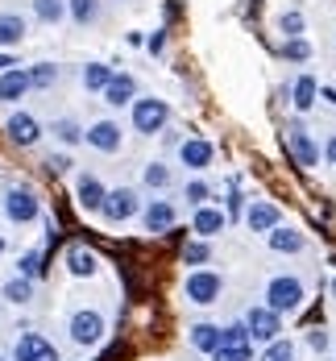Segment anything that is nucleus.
I'll use <instances>...</instances> for the list:
<instances>
[{
    "label": "nucleus",
    "instance_id": "nucleus-26",
    "mask_svg": "<svg viewBox=\"0 0 336 361\" xmlns=\"http://www.w3.org/2000/svg\"><path fill=\"white\" fill-rule=\"evenodd\" d=\"M25 75H30V92H46V87H54V83H58V67H54V63H34V67H25Z\"/></svg>",
    "mask_w": 336,
    "mask_h": 361
},
{
    "label": "nucleus",
    "instance_id": "nucleus-15",
    "mask_svg": "<svg viewBox=\"0 0 336 361\" xmlns=\"http://www.w3.org/2000/svg\"><path fill=\"white\" fill-rule=\"evenodd\" d=\"M274 224H282V212H278L274 204H266V200L245 204V228H249V233H270Z\"/></svg>",
    "mask_w": 336,
    "mask_h": 361
},
{
    "label": "nucleus",
    "instance_id": "nucleus-2",
    "mask_svg": "<svg viewBox=\"0 0 336 361\" xmlns=\"http://www.w3.org/2000/svg\"><path fill=\"white\" fill-rule=\"evenodd\" d=\"M129 112H133V129H137L142 137H154V133H162V129L170 125V104H166L162 96H137V100L129 104Z\"/></svg>",
    "mask_w": 336,
    "mask_h": 361
},
{
    "label": "nucleus",
    "instance_id": "nucleus-22",
    "mask_svg": "<svg viewBox=\"0 0 336 361\" xmlns=\"http://www.w3.org/2000/svg\"><path fill=\"white\" fill-rule=\"evenodd\" d=\"M316 100H320V83H316V75H299L295 83H291V104L299 112L316 109Z\"/></svg>",
    "mask_w": 336,
    "mask_h": 361
},
{
    "label": "nucleus",
    "instance_id": "nucleus-6",
    "mask_svg": "<svg viewBox=\"0 0 336 361\" xmlns=\"http://www.w3.org/2000/svg\"><path fill=\"white\" fill-rule=\"evenodd\" d=\"M67 332H71V341L79 349H92V345L104 341V316L96 307H79L71 316V324H67Z\"/></svg>",
    "mask_w": 336,
    "mask_h": 361
},
{
    "label": "nucleus",
    "instance_id": "nucleus-29",
    "mask_svg": "<svg viewBox=\"0 0 336 361\" xmlns=\"http://www.w3.org/2000/svg\"><path fill=\"white\" fill-rule=\"evenodd\" d=\"M79 79H83V87H87V92H104V83L112 79V67H108V63H87V67L79 71Z\"/></svg>",
    "mask_w": 336,
    "mask_h": 361
},
{
    "label": "nucleus",
    "instance_id": "nucleus-17",
    "mask_svg": "<svg viewBox=\"0 0 336 361\" xmlns=\"http://www.w3.org/2000/svg\"><path fill=\"white\" fill-rule=\"evenodd\" d=\"M104 191H108V187L96 179V175H79V179H75V200H79V208H83V212H100Z\"/></svg>",
    "mask_w": 336,
    "mask_h": 361
},
{
    "label": "nucleus",
    "instance_id": "nucleus-31",
    "mask_svg": "<svg viewBox=\"0 0 336 361\" xmlns=\"http://www.w3.org/2000/svg\"><path fill=\"white\" fill-rule=\"evenodd\" d=\"M142 183H146L149 191H166V187L175 183V175H170V166H166V162H149L146 171H142Z\"/></svg>",
    "mask_w": 336,
    "mask_h": 361
},
{
    "label": "nucleus",
    "instance_id": "nucleus-19",
    "mask_svg": "<svg viewBox=\"0 0 336 361\" xmlns=\"http://www.w3.org/2000/svg\"><path fill=\"white\" fill-rule=\"evenodd\" d=\"M30 34V21L21 17V13H0V50H13V46H21Z\"/></svg>",
    "mask_w": 336,
    "mask_h": 361
},
{
    "label": "nucleus",
    "instance_id": "nucleus-34",
    "mask_svg": "<svg viewBox=\"0 0 336 361\" xmlns=\"http://www.w3.org/2000/svg\"><path fill=\"white\" fill-rule=\"evenodd\" d=\"M282 59H287V63H307V59H311L307 37H287V42H282Z\"/></svg>",
    "mask_w": 336,
    "mask_h": 361
},
{
    "label": "nucleus",
    "instance_id": "nucleus-11",
    "mask_svg": "<svg viewBox=\"0 0 336 361\" xmlns=\"http://www.w3.org/2000/svg\"><path fill=\"white\" fill-rule=\"evenodd\" d=\"M83 142L92 145V149H100V154H116L120 142H125V133H120L116 121H92V125L83 129Z\"/></svg>",
    "mask_w": 336,
    "mask_h": 361
},
{
    "label": "nucleus",
    "instance_id": "nucleus-20",
    "mask_svg": "<svg viewBox=\"0 0 336 361\" xmlns=\"http://www.w3.org/2000/svg\"><path fill=\"white\" fill-rule=\"evenodd\" d=\"M266 241H270L274 253H303V245H307V237H303L299 228H287V224H274V228L266 233Z\"/></svg>",
    "mask_w": 336,
    "mask_h": 361
},
{
    "label": "nucleus",
    "instance_id": "nucleus-3",
    "mask_svg": "<svg viewBox=\"0 0 336 361\" xmlns=\"http://www.w3.org/2000/svg\"><path fill=\"white\" fill-rule=\"evenodd\" d=\"M4 216L13 224H34L42 216V200L34 187H8L4 191Z\"/></svg>",
    "mask_w": 336,
    "mask_h": 361
},
{
    "label": "nucleus",
    "instance_id": "nucleus-10",
    "mask_svg": "<svg viewBox=\"0 0 336 361\" xmlns=\"http://www.w3.org/2000/svg\"><path fill=\"white\" fill-rule=\"evenodd\" d=\"M13 361H58V349L42 332H21L13 345Z\"/></svg>",
    "mask_w": 336,
    "mask_h": 361
},
{
    "label": "nucleus",
    "instance_id": "nucleus-4",
    "mask_svg": "<svg viewBox=\"0 0 336 361\" xmlns=\"http://www.w3.org/2000/svg\"><path fill=\"white\" fill-rule=\"evenodd\" d=\"M137 212H142V200H137L133 187H112V191H104L100 216L108 220V224H125V220H133Z\"/></svg>",
    "mask_w": 336,
    "mask_h": 361
},
{
    "label": "nucleus",
    "instance_id": "nucleus-9",
    "mask_svg": "<svg viewBox=\"0 0 336 361\" xmlns=\"http://www.w3.org/2000/svg\"><path fill=\"white\" fill-rule=\"evenodd\" d=\"M4 133H8V142L21 145V149H34L42 142V125H37V116H30V112H8Z\"/></svg>",
    "mask_w": 336,
    "mask_h": 361
},
{
    "label": "nucleus",
    "instance_id": "nucleus-18",
    "mask_svg": "<svg viewBox=\"0 0 336 361\" xmlns=\"http://www.w3.org/2000/svg\"><path fill=\"white\" fill-rule=\"evenodd\" d=\"M25 96H30V75H25V67L0 71V100H4V104H17V100H25Z\"/></svg>",
    "mask_w": 336,
    "mask_h": 361
},
{
    "label": "nucleus",
    "instance_id": "nucleus-39",
    "mask_svg": "<svg viewBox=\"0 0 336 361\" xmlns=\"http://www.w3.org/2000/svg\"><path fill=\"white\" fill-rule=\"evenodd\" d=\"M307 345H311L316 353H328V349H332V336H328L324 328H311V332H307Z\"/></svg>",
    "mask_w": 336,
    "mask_h": 361
},
{
    "label": "nucleus",
    "instance_id": "nucleus-16",
    "mask_svg": "<svg viewBox=\"0 0 336 361\" xmlns=\"http://www.w3.org/2000/svg\"><path fill=\"white\" fill-rule=\"evenodd\" d=\"M142 224H146V233H170L175 228V204L170 200H149L146 212H142Z\"/></svg>",
    "mask_w": 336,
    "mask_h": 361
},
{
    "label": "nucleus",
    "instance_id": "nucleus-1",
    "mask_svg": "<svg viewBox=\"0 0 336 361\" xmlns=\"http://www.w3.org/2000/svg\"><path fill=\"white\" fill-rule=\"evenodd\" d=\"M303 279L299 274H278V279H270L266 283V307L270 312H278V316H291L303 307Z\"/></svg>",
    "mask_w": 336,
    "mask_h": 361
},
{
    "label": "nucleus",
    "instance_id": "nucleus-7",
    "mask_svg": "<svg viewBox=\"0 0 336 361\" xmlns=\"http://www.w3.org/2000/svg\"><path fill=\"white\" fill-rule=\"evenodd\" d=\"M245 328H249V341L270 345V341H278V336H282V316H278V312H270V307L261 303V307H249V312H245Z\"/></svg>",
    "mask_w": 336,
    "mask_h": 361
},
{
    "label": "nucleus",
    "instance_id": "nucleus-42",
    "mask_svg": "<svg viewBox=\"0 0 336 361\" xmlns=\"http://www.w3.org/2000/svg\"><path fill=\"white\" fill-rule=\"evenodd\" d=\"M149 54H162V50H166V34H149Z\"/></svg>",
    "mask_w": 336,
    "mask_h": 361
},
{
    "label": "nucleus",
    "instance_id": "nucleus-23",
    "mask_svg": "<svg viewBox=\"0 0 336 361\" xmlns=\"http://www.w3.org/2000/svg\"><path fill=\"white\" fill-rule=\"evenodd\" d=\"M0 299H8V303L25 307V303L34 299V279H25V274H13V279L0 287Z\"/></svg>",
    "mask_w": 336,
    "mask_h": 361
},
{
    "label": "nucleus",
    "instance_id": "nucleus-38",
    "mask_svg": "<svg viewBox=\"0 0 336 361\" xmlns=\"http://www.w3.org/2000/svg\"><path fill=\"white\" fill-rule=\"evenodd\" d=\"M208 357H212V361H249V357H254V345H241V349H224V345H220V349H212Z\"/></svg>",
    "mask_w": 336,
    "mask_h": 361
},
{
    "label": "nucleus",
    "instance_id": "nucleus-44",
    "mask_svg": "<svg viewBox=\"0 0 336 361\" xmlns=\"http://www.w3.org/2000/svg\"><path fill=\"white\" fill-rule=\"evenodd\" d=\"M320 100H328V104L336 109V87H320Z\"/></svg>",
    "mask_w": 336,
    "mask_h": 361
},
{
    "label": "nucleus",
    "instance_id": "nucleus-12",
    "mask_svg": "<svg viewBox=\"0 0 336 361\" xmlns=\"http://www.w3.org/2000/svg\"><path fill=\"white\" fill-rule=\"evenodd\" d=\"M100 96H104V104H112V109H125V104H133V100H137V79H133V75H116L112 71V79L108 83H104V92H100Z\"/></svg>",
    "mask_w": 336,
    "mask_h": 361
},
{
    "label": "nucleus",
    "instance_id": "nucleus-35",
    "mask_svg": "<svg viewBox=\"0 0 336 361\" xmlns=\"http://www.w3.org/2000/svg\"><path fill=\"white\" fill-rule=\"evenodd\" d=\"M183 195H187V204H191V208H199V204H208V200H212V187H208L204 179H191L183 187Z\"/></svg>",
    "mask_w": 336,
    "mask_h": 361
},
{
    "label": "nucleus",
    "instance_id": "nucleus-41",
    "mask_svg": "<svg viewBox=\"0 0 336 361\" xmlns=\"http://www.w3.org/2000/svg\"><path fill=\"white\" fill-rule=\"evenodd\" d=\"M224 216H245V195H237V191H232V195H228V212H224Z\"/></svg>",
    "mask_w": 336,
    "mask_h": 361
},
{
    "label": "nucleus",
    "instance_id": "nucleus-14",
    "mask_svg": "<svg viewBox=\"0 0 336 361\" xmlns=\"http://www.w3.org/2000/svg\"><path fill=\"white\" fill-rule=\"evenodd\" d=\"M228 228V216H224L220 208H208V204H199L195 208V216H191V233H199V241H212L216 233Z\"/></svg>",
    "mask_w": 336,
    "mask_h": 361
},
{
    "label": "nucleus",
    "instance_id": "nucleus-13",
    "mask_svg": "<svg viewBox=\"0 0 336 361\" xmlns=\"http://www.w3.org/2000/svg\"><path fill=\"white\" fill-rule=\"evenodd\" d=\"M212 158H216V149H212V142H204V137H187L179 145V162H183L187 171H208Z\"/></svg>",
    "mask_w": 336,
    "mask_h": 361
},
{
    "label": "nucleus",
    "instance_id": "nucleus-47",
    "mask_svg": "<svg viewBox=\"0 0 336 361\" xmlns=\"http://www.w3.org/2000/svg\"><path fill=\"white\" fill-rule=\"evenodd\" d=\"M332 299H336V279H332Z\"/></svg>",
    "mask_w": 336,
    "mask_h": 361
},
{
    "label": "nucleus",
    "instance_id": "nucleus-24",
    "mask_svg": "<svg viewBox=\"0 0 336 361\" xmlns=\"http://www.w3.org/2000/svg\"><path fill=\"white\" fill-rule=\"evenodd\" d=\"M67 17H71L75 25H96L100 21V0H67Z\"/></svg>",
    "mask_w": 336,
    "mask_h": 361
},
{
    "label": "nucleus",
    "instance_id": "nucleus-37",
    "mask_svg": "<svg viewBox=\"0 0 336 361\" xmlns=\"http://www.w3.org/2000/svg\"><path fill=\"white\" fill-rule=\"evenodd\" d=\"M278 30H282L287 37H303V13H299V8L282 13V17H278Z\"/></svg>",
    "mask_w": 336,
    "mask_h": 361
},
{
    "label": "nucleus",
    "instance_id": "nucleus-40",
    "mask_svg": "<svg viewBox=\"0 0 336 361\" xmlns=\"http://www.w3.org/2000/svg\"><path fill=\"white\" fill-rule=\"evenodd\" d=\"M71 166H75L71 154H50V158H46V171H50V175H67Z\"/></svg>",
    "mask_w": 336,
    "mask_h": 361
},
{
    "label": "nucleus",
    "instance_id": "nucleus-33",
    "mask_svg": "<svg viewBox=\"0 0 336 361\" xmlns=\"http://www.w3.org/2000/svg\"><path fill=\"white\" fill-rule=\"evenodd\" d=\"M17 274H25V279H42L46 274V253L42 250H30V253H21V262H17Z\"/></svg>",
    "mask_w": 336,
    "mask_h": 361
},
{
    "label": "nucleus",
    "instance_id": "nucleus-46",
    "mask_svg": "<svg viewBox=\"0 0 336 361\" xmlns=\"http://www.w3.org/2000/svg\"><path fill=\"white\" fill-rule=\"evenodd\" d=\"M4 250H8V245H4V237H0V253H4Z\"/></svg>",
    "mask_w": 336,
    "mask_h": 361
},
{
    "label": "nucleus",
    "instance_id": "nucleus-36",
    "mask_svg": "<svg viewBox=\"0 0 336 361\" xmlns=\"http://www.w3.org/2000/svg\"><path fill=\"white\" fill-rule=\"evenodd\" d=\"M208 257H212L208 241H187V245H183V262H187V266H204Z\"/></svg>",
    "mask_w": 336,
    "mask_h": 361
},
{
    "label": "nucleus",
    "instance_id": "nucleus-25",
    "mask_svg": "<svg viewBox=\"0 0 336 361\" xmlns=\"http://www.w3.org/2000/svg\"><path fill=\"white\" fill-rule=\"evenodd\" d=\"M187 341H191L199 353H212V349L220 345V328L216 324H195V328H187Z\"/></svg>",
    "mask_w": 336,
    "mask_h": 361
},
{
    "label": "nucleus",
    "instance_id": "nucleus-49",
    "mask_svg": "<svg viewBox=\"0 0 336 361\" xmlns=\"http://www.w3.org/2000/svg\"><path fill=\"white\" fill-rule=\"evenodd\" d=\"M332 361H336V357H332Z\"/></svg>",
    "mask_w": 336,
    "mask_h": 361
},
{
    "label": "nucleus",
    "instance_id": "nucleus-48",
    "mask_svg": "<svg viewBox=\"0 0 336 361\" xmlns=\"http://www.w3.org/2000/svg\"><path fill=\"white\" fill-rule=\"evenodd\" d=\"M0 361H4V357H0Z\"/></svg>",
    "mask_w": 336,
    "mask_h": 361
},
{
    "label": "nucleus",
    "instance_id": "nucleus-32",
    "mask_svg": "<svg viewBox=\"0 0 336 361\" xmlns=\"http://www.w3.org/2000/svg\"><path fill=\"white\" fill-rule=\"evenodd\" d=\"M220 345H224V349L254 345V341H249V328H245V320H237V324H224V328H220ZM220 345H216V349H220Z\"/></svg>",
    "mask_w": 336,
    "mask_h": 361
},
{
    "label": "nucleus",
    "instance_id": "nucleus-27",
    "mask_svg": "<svg viewBox=\"0 0 336 361\" xmlns=\"http://www.w3.org/2000/svg\"><path fill=\"white\" fill-rule=\"evenodd\" d=\"M34 17L42 21V25L67 21V0H34Z\"/></svg>",
    "mask_w": 336,
    "mask_h": 361
},
{
    "label": "nucleus",
    "instance_id": "nucleus-43",
    "mask_svg": "<svg viewBox=\"0 0 336 361\" xmlns=\"http://www.w3.org/2000/svg\"><path fill=\"white\" fill-rule=\"evenodd\" d=\"M324 162H328V166L336 171V133L328 137V142H324Z\"/></svg>",
    "mask_w": 336,
    "mask_h": 361
},
{
    "label": "nucleus",
    "instance_id": "nucleus-45",
    "mask_svg": "<svg viewBox=\"0 0 336 361\" xmlns=\"http://www.w3.org/2000/svg\"><path fill=\"white\" fill-rule=\"evenodd\" d=\"M8 67H17V59L13 54H0V71H8Z\"/></svg>",
    "mask_w": 336,
    "mask_h": 361
},
{
    "label": "nucleus",
    "instance_id": "nucleus-21",
    "mask_svg": "<svg viewBox=\"0 0 336 361\" xmlns=\"http://www.w3.org/2000/svg\"><path fill=\"white\" fill-rule=\"evenodd\" d=\"M67 270H71L75 279H92L100 270V257H96V250H87V245H71L67 250Z\"/></svg>",
    "mask_w": 336,
    "mask_h": 361
},
{
    "label": "nucleus",
    "instance_id": "nucleus-8",
    "mask_svg": "<svg viewBox=\"0 0 336 361\" xmlns=\"http://www.w3.org/2000/svg\"><path fill=\"white\" fill-rule=\"evenodd\" d=\"M287 149H291V158H295L303 171L320 166V145H316V137H311V133H307L299 121L291 125V129H287Z\"/></svg>",
    "mask_w": 336,
    "mask_h": 361
},
{
    "label": "nucleus",
    "instance_id": "nucleus-28",
    "mask_svg": "<svg viewBox=\"0 0 336 361\" xmlns=\"http://www.w3.org/2000/svg\"><path fill=\"white\" fill-rule=\"evenodd\" d=\"M258 361H299V345L287 341V336H278V341H270V345L261 349Z\"/></svg>",
    "mask_w": 336,
    "mask_h": 361
},
{
    "label": "nucleus",
    "instance_id": "nucleus-5",
    "mask_svg": "<svg viewBox=\"0 0 336 361\" xmlns=\"http://www.w3.org/2000/svg\"><path fill=\"white\" fill-rule=\"evenodd\" d=\"M183 295L187 303H199V307H208V303H216L224 295V279L216 270H191L183 283Z\"/></svg>",
    "mask_w": 336,
    "mask_h": 361
},
{
    "label": "nucleus",
    "instance_id": "nucleus-30",
    "mask_svg": "<svg viewBox=\"0 0 336 361\" xmlns=\"http://www.w3.org/2000/svg\"><path fill=\"white\" fill-rule=\"evenodd\" d=\"M50 133H54L63 145H79V142H83V125H79L75 116H58V121L50 125Z\"/></svg>",
    "mask_w": 336,
    "mask_h": 361
}]
</instances>
